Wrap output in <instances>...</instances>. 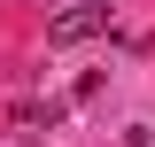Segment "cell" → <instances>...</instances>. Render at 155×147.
<instances>
[{
  "instance_id": "6da1fadb",
  "label": "cell",
  "mask_w": 155,
  "mask_h": 147,
  "mask_svg": "<svg viewBox=\"0 0 155 147\" xmlns=\"http://www.w3.org/2000/svg\"><path fill=\"white\" fill-rule=\"evenodd\" d=\"M109 31V8H93V0H70L54 23H47V47H85V39Z\"/></svg>"
}]
</instances>
